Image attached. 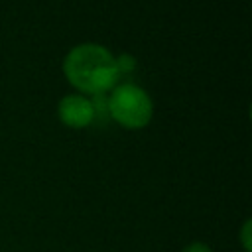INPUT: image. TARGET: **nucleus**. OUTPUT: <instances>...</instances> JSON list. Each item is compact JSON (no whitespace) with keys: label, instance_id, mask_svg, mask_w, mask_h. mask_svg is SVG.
Wrapping results in <instances>:
<instances>
[{"label":"nucleus","instance_id":"1","mask_svg":"<svg viewBox=\"0 0 252 252\" xmlns=\"http://www.w3.org/2000/svg\"><path fill=\"white\" fill-rule=\"evenodd\" d=\"M63 71L73 87L89 94L106 93L120 75L114 55L98 43L75 45L63 61Z\"/></svg>","mask_w":252,"mask_h":252},{"label":"nucleus","instance_id":"2","mask_svg":"<svg viewBox=\"0 0 252 252\" xmlns=\"http://www.w3.org/2000/svg\"><path fill=\"white\" fill-rule=\"evenodd\" d=\"M108 112L120 126L128 130H138L150 122L154 104L144 89L126 83L112 91L108 98Z\"/></svg>","mask_w":252,"mask_h":252},{"label":"nucleus","instance_id":"3","mask_svg":"<svg viewBox=\"0 0 252 252\" xmlns=\"http://www.w3.org/2000/svg\"><path fill=\"white\" fill-rule=\"evenodd\" d=\"M59 120L69 128H85L94 118V106L89 98L81 94H67L59 100L57 106Z\"/></svg>","mask_w":252,"mask_h":252},{"label":"nucleus","instance_id":"4","mask_svg":"<svg viewBox=\"0 0 252 252\" xmlns=\"http://www.w3.org/2000/svg\"><path fill=\"white\" fill-rule=\"evenodd\" d=\"M116 59V69L118 73H130L134 67H136V59L132 55H120V57H114Z\"/></svg>","mask_w":252,"mask_h":252},{"label":"nucleus","instance_id":"5","mask_svg":"<svg viewBox=\"0 0 252 252\" xmlns=\"http://www.w3.org/2000/svg\"><path fill=\"white\" fill-rule=\"evenodd\" d=\"M250 220H246L244 222V226H242V234H240V238H242V246H244V250L246 252H250L252 248H250Z\"/></svg>","mask_w":252,"mask_h":252},{"label":"nucleus","instance_id":"6","mask_svg":"<svg viewBox=\"0 0 252 252\" xmlns=\"http://www.w3.org/2000/svg\"><path fill=\"white\" fill-rule=\"evenodd\" d=\"M181 252H213V250H211L209 244H205V242H191V244H187Z\"/></svg>","mask_w":252,"mask_h":252}]
</instances>
